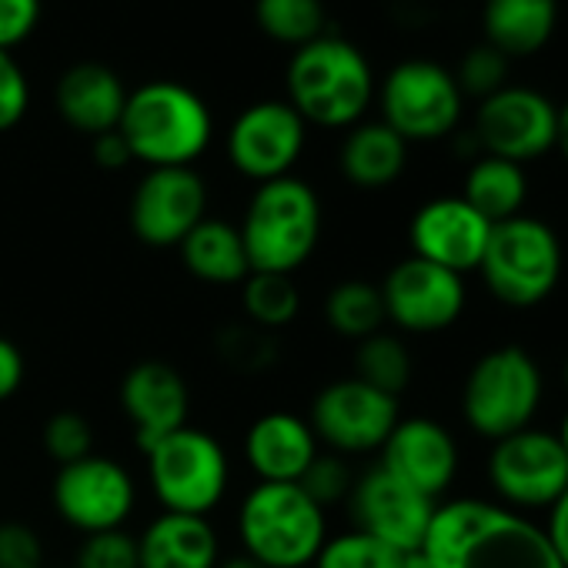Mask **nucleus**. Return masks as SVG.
<instances>
[{
  "instance_id": "45",
  "label": "nucleus",
  "mask_w": 568,
  "mask_h": 568,
  "mask_svg": "<svg viewBox=\"0 0 568 568\" xmlns=\"http://www.w3.org/2000/svg\"><path fill=\"white\" fill-rule=\"evenodd\" d=\"M217 568H264V565H261V561H254L251 555L237 551V555H227V558H221V561H217Z\"/></svg>"
},
{
  "instance_id": "26",
  "label": "nucleus",
  "mask_w": 568,
  "mask_h": 568,
  "mask_svg": "<svg viewBox=\"0 0 568 568\" xmlns=\"http://www.w3.org/2000/svg\"><path fill=\"white\" fill-rule=\"evenodd\" d=\"M174 251L191 277L214 288H241V281L251 274L241 231L224 217H204Z\"/></svg>"
},
{
  "instance_id": "30",
  "label": "nucleus",
  "mask_w": 568,
  "mask_h": 568,
  "mask_svg": "<svg viewBox=\"0 0 568 568\" xmlns=\"http://www.w3.org/2000/svg\"><path fill=\"white\" fill-rule=\"evenodd\" d=\"M352 375L392 398H402V392L412 385L415 375V358L405 345L402 335L395 332H378L365 342H355L352 355Z\"/></svg>"
},
{
  "instance_id": "39",
  "label": "nucleus",
  "mask_w": 568,
  "mask_h": 568,
  "mask_svg": "<svg viewBox=\"0 0 568 568\" xmlns=\"http://www.w3.org/2000/svg\"><path fill=\"white\" fill-rule=\"evenodd\" d=\"M48 551L28 521H0V568H44Z\"/></svg>"
},
{
  "instance_id": "20",
  "label": "nucleus",
  "mask_w": 568,
  "mask_h": 568,
  "mask_svg": "<svg viewBox=\"0 0 568 568\" xmlns=\"http://www.w3.org/2000/svg\"><path fill=\"white\" fill-rule=\"evenodd\" d=\"M121 412L141 452L191 425V385L171 362H138L121 378Z\"/></svg>"
},
{
  "instance_id": "16",
  "label": "nucleus",
  "mask_w": 568,
  "mask_h": 568,
  "mask_svg": "<svg viewBox=\"0 0 568 568\" xmlns=\"http://www.w3.org/2000/svg\"><path fill=\"white\" fill-rule=\"evenodd\" d=\"M207 217V184L194 168H148L138 181L128 224L154 251L178 247Z\"/></svg>"
},
{
  "instance_id": "36",
  "label": "nucleus",
  "mask_w": 568,
  "mask_h": 568,
  "mask_svg": "<svg viewBox=\"0 0 568 568\" xmlns=\"http://www.w3.org/2000/svg\"><path fill=\"white\" fill-rule=\"evenodd\" d=\"M312 501H318L325 511L332 505H345L348 495H352V485H355V468L345 455H335V452H318V458L308 465V471L302 475L298 481Z\"/></svg>"
},
{
  "instance_id": "42",
  "label": "nucleus",
  "mask_w": 568,
  "mask_h": 568,
  "mask_svg": "<svg viewBox=\"0 0 568 568\" xmlns=\"http://www.w3.org/2000/svg\"><path fill=\"white\" fill-rule=\"evenodd\" d=\"M545 535L561 561V568H568V488L561 491V498L545 511Z\"/></svg>"
},
{
  "instance_id": "41",
  "label": "nucleus",
  "mask_w": 568,
  "mask_h": 568,
  "mask_svg": "<svg viewBox=\"0 0 568 568\" xmlns=\"http://www.w3.org/2000/svg\"><path fill=\"white\" fill-rule=\"evenodd\" d=\"M24 378H28L24 352H21L11 338L0 335V405L11 402V398L21 392Z\"/></svg>"
},
{
  "instance_id": "15",
  "label": "nucleus",
  "mask_w": 568,
  "mask_h": 568,
  "mask_svg": "<svg viewBox=\"0 0 568 568\" xmlns=\"http://www.w3.org/2000/svg\"><path fill=\"white\" fill-rule=\"evenodd\" d=\"M308 148V124L288 101H257L247 104L227 128L224 154L227 164L254 181H277L295 174Z\"/></svg>"
},
{
  "instance_id": "34",
  "label": "nucleus",
  "mask_w": 568,
  "mask_h": 568,
  "mask_svg": "<svg viewBox=\"0 0 568 568\" xmlns=\"http://www.w3.org/2000/svg\"><path fill=\"white\" fill-rule=\"evenodd\" d=\"M41 445H44V455L58 468L74 465L94 452V425L81 412H71V408L54 412L41 428Z\"/></svg>"
},
{
  "instance_id": "44",
  "label": "nucleus",
  "mask_w": 568,
  "mask_h": 568,
  "mask_svg": "<svg viewBox=\"0 0 568 568\" xmlns=\"http://www.w3.org/2000/svg\"><path fill=\"white\" fill-rule=\"evenodd\" d=\"M555 151H561V158L568 161V101L558 108V141H555Z\"/></svg>"
},
{
  "instance_id": "24",
  "label": "nucleus",
  "mask_w": 568,
  "mask_h": 568,
  "mask_svg": "<svg viewBox=\"0 0 568 568\" xmlns=\"http://www.w3.org/2000/svg\"><path fill=\"white\" fill-rule=\"evenodd\" d=\"M338 168L345 181L362 191L392 187L408 168V141L385 121H362L348 128L338 151Z\"/></svg>"
},
{
  "instance_id": "11",
  "label": "nucleus",
  "mask_w": 568,
  "mask_h": 568,
  "mask_svg": "<svg viewBox=\"0 0 568 568\" xmlns=\"http://www.w3.org/2000/svg\"><path fill=\"white\" fill-rule=\"evenodd\" d=\"M402 418L398 398L358 382L355 375L328 382L308 408V425L325 452L358 458L375 455Z\"/></svg>"
},
{
  "instance_id": "8",
  "label": "nucleus",
  "mask_w": 568,
  "mask_h": 568,
  "mask_svg": "<svg viewBox=\"0 0 568 568\" xmlns=\"http://www.w3.org/2000/svg\"><path fill=\"white\" fill-rule=\"evenodd\" d=\"M144 468L161 511L211 518L231 488V458L224 445L197 425H184L148 448Z\"/></svg>"
},
{
  "instance_id": "37",
  "label": "nucleus",
  "mask_w": 568,
  "mask_h": 568,
  "mask_svg": "<svg viewBox=\"0 0 568 568\" xmlns=\"http://www.w3.org/2000/svg\"><path fill=\"white\" fill-rule=\"evenodd\" d=\"M74 568H141L138 535L128 528L84 535L74 555Z\"/></svg>"
},
{
  "instance_id": "43",
  "label": "nucleus",
  "mask_w": 568,
  "mask_h": 568,
  "mask_svg": "<svg viewBox=\"0 0 568 568\" xmlns=\"http://www.w3.org/2000/svg\"><path fill=\"white\" fill-rule=\"evenodd\" d=\"M91 154H94V164L104 168V171H124L128 164H134L131 148L124 144V138L118 131H108V134L94 138Z\"/></svg>"
},
{
  "instance_id": "19",
  "label": "nucleus",
  "mask_w": 568,
  "mask_h": 568,
  "mask_svg": "<svg viewBox=\"0 0 568 568\" xmlns=\"http://www.w3.org/2000/svg\"><path fill=\"white\" fill-rule=\"evenodd\" d=\"M488 234L491 221H485L462 194L432 197L408 221L412 254L438 267H448L462 277L468 271H478Z\"/></svg>"
},
{
  "instance_id": "23",
  "label": "nucleus",
  "mask_w": 568,
  "mask_h": 568,
  "mask_svg": "<svg viewBox=\"0 0 568 568\" xmlns=\"http://www.w3.org/2000/svg\"><path fill=\"white\" fill-rule=\"evenodd\" d=\"M141 568H217L221 538L211 518L161 511L138 535Z\"/></svg>"
},
{
  "instance_id": "3",
  "label": "nucleus",
  "mask_w": 568,
  "mask_h": 568,
  "mask_svg": "<svg viewBox=\"0 0 568 568\" xmlns=\"http://www.w3.org/2000/svg\"><path fill=\"white\" fill-rule=\"evenodd\" d=\"M118 134L144 168H191L214 141V118L194 88L148 81L128 91Z\"/></svg>"
},
{
  "instance_id": "13",
  "label": "nucleus",
  "mask_w": 568,
  "mask_h": 568,
  "mask_svg": "<svg viewBox=\"0 0 568 568\" xmlns=\"http://www.w3.org/2000/svg\"><path fill=\"white\" fill-rule=\"evenodd\" d=\"M471 138L478 154L528 164L555 151L558 141V108L548 94L525 84H505L491 98L478 101Z\"/></svg>"
},
{
  "instance_id": "25",
  "label": "nucleus",
  "mask_w": 568,
  "mask_h": 568,
  "mask_svg": "<svg viewBox=\"0 0 568 568\" xmlns=\"http://www.w3.org/2000/svg\"><path fill=\"white\" fill-rule=\"evenodd\" d=\"M558 28V0H485V44L505 58H531L548 48Z\"/></svg>"
},
{
  "instance_id": "4",
  "label": "nucleus",
  "mask_w": 568,
  "mask_h": 568,
  "mask_svg": "<svg viewBox=\"0 0 568 568\" xmlns=\"http://www.w3.org/2000/svg\"><path fill=\"white\" fill-rule=\"evenodd\" d=\"M325 211L305 178H277L254 187L241 214V241L251 271L295 274L318 251Z\"/></svg>"
},
{
  "instance_id": "14",
  "label": "nucleus",
  "mask_w": 568,
  "mask_h": 568,
  "mask_svg": "<svg viewBox=\"0 0 568 568\" xmlns=\"http://www.w3.org/2000/svg\"><path fill=\"white\" fill-rule=\"evenodd\" d=\"M378 288L385 302V318L402 335L448 332L468 308L465 277L415 254L402 257Z\"/></svg>"
},
{
  "instance_id": "32",
  "label": "nucleus",
  "mask_w": 568,
  "mask_h": 568,
  "mask_svg": "<svg viewBox=\"0 0 568 568\" xmlns=\"http://www.w3.org/2000/svg\"><path fill=\"white\" fill-rule=\"evenodd\" d=\"M402 558L405 555L388 548L385 541L358 528H345L325 538L312 568H402Z\"/></svg>"
},
{
  "instance_id": "5",
  "label": "nucleus",
  "mask_w": 568,
  "mask_h": 568,
  "mask_svg": "<svg viewBox=\"0 0 568 568\" xmlns=\"http://www.w3.org/2000/svg\"><path fill=\"white\" fill-rule=\"evenodd\" d=\"M241 551L264 568H312L325 538L328 511L292 481H254L237 505Z\"/></svg>"
},
{
  "instance_id": "33",
  "label": "nucleus",
  "mask_w": 568,
  "mask_h": 568,
  "mask_svg": "<svg viewBox=\"0 0 568 568\" xmlns=\"http://www.w3.org/2000/svg\"><path fill=\"white\" fill-rule=\"evenodd\" d=\"M214 348L234 372H244V375H257V372L271 368L277 358L274 335H267L247 322H234V325L221 328Z\"/></svg>"
},
{
  "instance_id": "9",
  "label": "nucleus",
  "mask_w": 568,
  "mask_h": 568,
  "mask_svg": "<svg viewBox=\"0 0 568 568\" xmlns=\"http://www.w3.org/2000/svg\"><path fill=\"white\" fill-rule=\"evenodd\" d=\"M382 118L408 144H428L452 138L465 114V94L455 74L428 58H408L395 64L378 88Z\"/></svg>"
},
{
  "instance_id": "28",
  "label": "nucleus",
  "mask_w": 568,
  "mask_h": 568,
  "mask_svg": "<svg viewBox=\"0 0 568 568\" xmlns=\"http://www.w3.org/2000/svg\"><path fill=\"white\" fill-rule=\"evenodd\" d=\"M325 322L338 338L365 342L378 332H385V302L382 288L365 277H345L325 295Z\"/></svg>"
},
{
  "instance_id": "27",
  "label": "nucleus",
  "mask_w": 568,
  "mask_h": 568,
  "mask_svg": "<svg viewBox=\"0 0 568 568\" xmlns=\"http://www.w3.org/2000/svg\"><path fill=\"white\" fill-rule=\"evenodd\" d=\"M462 197L491 224L508 221L515 214H525V201H528V174L521 164L505 161V158H491V154H478L468 171H465V184H462Z\"/></svg>"
},
{
  "instance_id": "29",
  "label": "nucleus",
  "mask_w": 568,
  "mask_h": 568,
  "mask_svg": "<svg viewBox=\"0 0 568 568\" xmlns=\"http://www.w3.org/2000/svg\"><path fill=\"white\" fill-rule=\"evenodd\" d=\"M241 312H244L247 325H254L267 335L295 325V318L302 315V288H298L295 274L251 271L241 281Z\"/></svg>"
},
{
  "instance_id": "35",
  "label": "nucleus",
  "mask_w": 568,
  "mask_h": 568,
  "mask_svg": "<svg viewBox=\"0 0 568 568\" xmlns=\"http://www.w3.org/2000/svg\"><path fill=\"white\" fill-rule=\"evenodd\" d=\"M508 64H511V58H505L498 48L481 41V44H475L471 51L462 54V61H458V68L452 74H455L465 98L485 101V98H491L495 91H501L508 84Z\"/></svg>"
},
{
  "instance_id": "22",
  "label": "nucleus",
  "mask_w": 568,
  "mask_h": 568,
  "mask_svg": "<svg viewBox=\"0 0 568 568\" xmlns=\"http://www.w3.org/2000/svg\"><path fill=\"white\" fill-rule=\"evenodd\" d=\"M124 104H128L124 81L118 78L114 68L101 61L71 64L54 84V108L61 121L91 141L108 131H118Z\"/></svg>"
},
{
  "instance_id": "31",
  "label": "nucleus",
  "mask_w": 568,
  "mask_h": 568,
  "mask_svg": "<svg viewBox=\"0 0 568 568\" xmlns=\"http://www.w3.org/2000/svg\"><path fill=\"white\" fill-rule=\"evenodd\" d=\"M254 21L264 38L292 51L328 34L325 0H254Z\"/></svg>"
},
{
  "instance_id": "21",
  "label": "nucleus",
  "mask_w": 568,
  "mask_h": 568,
  "mask_svg": "<svg viewBox=\"0 0 568 568\" xmlns=\"http://www.w3.org/2000/svg\"><path fill=\"white\" fill-rule=\"evenodd\" d=\"M241 448L257 481H292V485L302 481V475L322 452L308 418L284 408L257 415L247 425Z\"/></svg>"
},
{
  "instance_id": "1",
  "label": "nucleus",
  "mask_w": 568,
  "mask_h": 568,
  "mask_svg": "<svg viewBox=\"0 0 568 568\" xmlns=\"http://www.w3.org/2000/svg\"><path fill=\"white\" fill-rule=\"evenodd\" d=\"M422 555L432 568H561L545 528L495 498H442Z\"/></svg>"
},
{
  "instance_id": "38",
  "label": "nucleus",
  "mask_w": 568,
  "mask_h": 568,
  "mask_svg": "<svg viewBox=\"0 0 568 568\" xmlns=\"http://www.w3.org/2000/svg\"><path fill=\"white\" fill-rule=\"evenodd\" d=\"M31 108V84L11 51H0V134L14 131Z\"/></svg>"
},
{
  "instance_id": "10",
  "label": "nucleus",
  "mask_w": 568,
  "mask_h": 568,
  "mask_svg": "<svg viewBox=\"0 0 568 568\" xmlns=\"http://www.w3.org/2000/svg\"><path fill=\"white\" fill-rule=\"evenodd\" d=\"M495 501L515 511H548L568 488V458L548 428H521L491 442L485 462Z\"/></svg>"
},
{
  "instance_id": "46",
  "label": "nucleus",
  "mask_w": 568,
  "mask_h": 568,
  "mask_svg": "<svg viewBox=\"0 0 568 568\" xmlns=\"http://www.w3.org/2000/svg\"><path fill=\"white\" fill-rule=\"evenodd\" d=\"M555 438H558V445H561V452H565V458H568V412L561 415V422H558V428H555Z\"/></svg>"
},
{
  "instance_id": "7",
  "label": "nucleus",
  "mask_w": 568,
  "mask_h": 568,
  "mask_svg": "<svg viewBox=\"0 0 568 568\" xmlns=\"http://www.w3.org/2000/svg\"><path fill=\"white\" fill-rule=\"evenodd\" d=\"M545 398V375L521 345H498L475 358L462 385V418L485 438L498 442L535 425Z\"/></svg>"
},
{
  "instance_id": "49",
  "label": "nucleus",
  "mask_w": 568,
  "mask_h": 568,
  "mask_svg": "<svg viewBox=\"0 0 568 568\" xmlns=\"http://www.w3.org/2000/svg\"><path fill=\"white\" fill-rule=\"evenodd\" d=\"M44 568H74V565H44Z\"/></svg>"
},
{
  "instance_id": "40",
  "label": "nucleus",
  "mask_w": 568,
  "mask_h": 568,
  "mask_svg": "<svg viewBox=\"0 0 568 568\" xmlns=\"http://www.w3.org/2000/svg\"><path fill=\"white\" fill-rule=\"evenodd\" d=\"M44 0H0V51L21 48L41 24Z\"/></svg>"
},
{
  "instance_id": "2",
  "label": "nucleus",
  "mask_w": 568,
  "mask_h": 568,
  "mask_svg": "<svg viewBox=\"0 0 568 568\" xmlns=\"http://www.w3.org/2000/svg\"><path fill=\"white\" fill-rule=\"evenodd\" d=\"M284 94L308 128L348 131L365 121L378 88L362 48L328 31L292 54Z\"/></svg>"
},
{
  "instance_id": "12",
  "label": "nucleus",
  "mask_w": 568,
  "mask_h": 568,
  "mask_svg": "<svg viewBox=\"0 0 568 568\" xmlns=\"http://www.w3.org/2000/svg\"><path fill=\"white\" fill-rule=\"evenodd\" d=\"M51 505L58 518L81 535L124 528L138 508V481L118 458L91 452L54 471Z\"/></svg>"
},
{
  "instance_id": "18",
  "label": "nucleus",
  "mask_w": 568,
  "mask_h": 568,
  "mask_svg": "<svg viewBox=\"0 0 568 568\" xmlns=\"http://www.w3.org/2000/svg\"><path fill=\"white\" fill-rule=\"evenodd\" d=\"M458 462L462 458L455 435L428 415L398 418V425L378 448V465L432 501H442L448 495L458 475Z\"/></svg>"
},
{
  "instance_id": "47",
  "label": "nucleus",
  "mask_w": 568,
  "mask_h": 568,
  "mask_svg": "<svg viewBox=\"0 0 568 568\" xmlns=\"http://www.w3.org/2000/svg\"><path fill=\"white\" fill-rule=\"evenodd\" d=\"M402 568H432V565H428V558L422 551H412V555L402 558Z\"/></svg>"
},
{
  "instance_id": "17",
  "label": "nucleus",
  "mask_w": 568,
  "mask_h": 568,
  "mask_svg": "<svg viewBox=\"0 0 568 568\" xmlns=\"http://www.w3.org/2000/svg\"><path fill=\"white\" fill-rule=\"evenodd\" d=\"M345 505H348L352 528L385 541L388 548L402 555L422 551V541L438 508V501L408 488L405 481L388 475L382 465H372L368 471L355 475V485Z\"/></svg>"
},
{
  "instance_id": "6",
  "label": "nucleus",
  "mask_w": 568,
  "mask_h": 568,
  "mask_svg": "<svg viewBox=\"0 0 568 568\" xmlns=\"http://www.w3.org/2000/svg\"><path fill=\"white\" fill-rule=\"evenodd\" d=\"M565 271L558 231L531 214L491 224L478 274L488 295L508 308H535L548 302Z\"/></svg>"
},
{
  "instance_id": "48",
  "label": "nucleus",
  "mask_w": 568,
  "mask_h": 568,
  "mask_svg": "<svg viewBox=\"0 0 568 568\" xmlns=\"http://www.w3.org/2000/svg\"><path fill=\"white\" fill-rule=\"evenodd\" d=\"M561 378H565V388H568V358H565V368H561Z\"/></svg>"
}]
</instances>
